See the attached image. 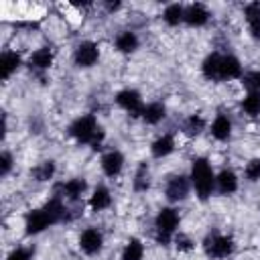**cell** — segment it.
I'll return each mask as SVG.
<instances>
[{
	"instance_id": "cell-1",
	"label": "cell",
	"mask_w": 260,
	"mask_h": 260,
	"mask_svg": "<svg viewBox=\"0 0 260 260\" xmlns=\"http://www.w3.org/2000/svg\"><path fill=\"white\" fill-rule=\"evenodd\" d=\"M191 183L195 187V193L201 201H205L213 189H215V177L211 171V165L205 158H195L191 167Z\"/></svg>"
},
{
	"instance_id": "cell-2",
	"label": "cell",
	"mask_w": 260,
	"mask_h": 260,
	"mask_svg": "<svg viewBox=\"0 0 260 260\" xmlns=\"http://www.w3.org/2000/svg\"><path fill=\"white\" fill-rule=\"evenodd\" d=\"M69 134H71L77 142H89V144H93V148H98V144H100V140H102V136H104L102 130L98 128L95 118H93L91 114L77 118V120L69 126Z\"/></svg>"
},
{
	"instance_id": "cell-3",
	"label": "cell",
	"mask_w": 260,
	"mask_h": 260,
	"mask_svg": "<svg viewBox=\"0 0 260 260\" xmlns=\"http://www.w3.org/2000/svg\"><path fill=\"white\" fill-rule=\"evenodd\" d=\"M154 225H156V240H158V244L165 246L171 242V238L179 225V213L173 207H162L156 215Z\"/></svg>"
},
{
	"instance_id": "cell-4",
	"label": "cell",
	"mask_w": 260,
	"mask_h": 260,
	"mask_svg": "<svg viewBox=\"0 0 260 260\" xmlns=\"http://www.w3.org/2000/svg\"><path fill=\"white\" fill-rule=\"evenodd\" d=\"M205 252L211 258H228L234 252V240L230 236H221V234L207 236V240H205Z\"/></svg>"
},
{
	"instance_id": "cell-5",
	"label": "cell",
	"mask_w": 260,
	"mask_h": 260,
	"mask_svg": "<svg viewBox=\"0 0 260 260\" xmlns=\"http://www.w3.org/2000/svg\"><path fill=\"white\" fill-rule=\"evenodd\" d=\"M57 223L55 217L47 211V207H41V209H35L26 215V234H39L43 232L45 228Z\"/></svg>"
},
{
	"instance_id": "cell-6",
	"label": "cell",
	"mask_w": 260,
	"mask_h": 260,
	"mask_svg": "<svg viewBox=\"0 0 260 260\" xmlns=\"http://www.w3.org/2000/svg\"><path fill=\"white\" fill-rule=\"evenodd\" d=\"M116 102H118V106H122L132 116H142L144 104H142V98H140L138 91H134V89H122L116 95Z\"/></svg>"
},
{
	"instance_id": "cell-7",
	"label": "cell",
	"mask_w": 260,
	"mask_h": 260,
	"mask_svg": "<svg viewBox=\"0 0 260 260\" xmlns=\"http://www.w3.org/2000/svg\"><path fill=\"white\" fill-rule=\"evenodd\" d=\"M167 199L169 201H183L187 195H189V179L183 177V175H175L169 179L167 183Z\"/></svg>"
},
{
	"instance_id": "cell-8",
	"label": "cell",
	"mask_w": 260,
	"mask_h": 260,
	"mask_svg": "<svg viewBox=\"0 0 260 260\" xmlns=\"http://www.w3.org/2000/svg\"><path fill=\"white\" fill-rule=\"evenodd\" d=\"M102 244H104V238H102V234L95 228H87L79 236V248L85 254H89V256L91 254H98L102 250Z\"/></svg>"
},
{
	"instance_id": "cell-9",
	"label": "cell",
	"mask_w": 260,
	"mask_h": 260,
	"mask_svg": "<svg viewBox=\"0 0 260 260\" xmlns=\"http://www.w3.org/2000/svg\"><path fill=\"white\" fill-rule=\"evenodd\" d=\"M100 57V51H98V45L91 43V41H85L81 43L77 49H75V63L79 67H91Z\"/></svg>"
},
{
	"instance_id": "cell-10",
	"label": "cell",
	"mask_w": 260,
	"mask_h": 260,
	"mask_svg": "<svg viewBox=\"0 0 260 260\" xmlns=\"http://www.w3.org/2000/svg\"><path fill=\"white\" fill-rule=\"evenodd\" d=\"M209 20V12L203 4H191L185 8V22L191 26H203Z\"/></svg>"
},
{
	"instance_id": "cell-11",
	"label": "cell",
	"mask_w": 260,
	"mask_h": 260,
	"mask_svg": "<svg viewBox=\"0 0 260 260\" xmlns=\"http://www.w3.org/2000/svg\"><path fill=\"white\" fill-rule=\"evenodd\" d=\"M122 167H124V156H122V152L110 150L108 154H104V158H102V169H104V173H106L108 177H116V175L122 171Z\"/></svg>"
},
{
	"instance_id": "cell-12",
	"label": "cell",
	"mask_w": 260,
	"mask_h": 260,
	"mask_svg": "<svg viewBox=\"0 0 260 260\" xmlns=\"http://www.w3.org/2000/svg\"><path fill=\"white\" fill-rule=\"evenodd\" d=\"M221 57L223 55H219V53H211V55L205 57L201 69H203V75L207 79H211V81L221 79Z\"/></svg>"
},
{
	"instance_id": "cell-13",
	"label": "cell",
	"mask_w": 260,
	"mask_h": 260,
	"mask_svg": "<svg viewBox=\"0 0 260 260\" xmlns=\"http://www.w3.org/2000/svg\"><path fill=\"white\" fill-rule=\"evenodd\" d=\"M215 187L221 195H232L236 189H238V179L234 175V171H228L223 169L217 177H215Z\"/></svg>"
},
{
	"instance_id": "cell-14",
	"label": "cell",
	"mask_w": 260,
	"mask_h": 260,
	"mask_svg": "<svg viewBox=\"0 0 260 260\" xmlns=\"http://www.w3.org/2000/svg\"><path fill=\"white\" fill-rule=\"evenodd\" d=\"M18 65H20L18 53H14V51H4L2 57H0V75H2V79H8V77L18 69Z\"/></svg>"
},
{
	"instance_id": "cell-15",
	"label": "cell",
	"mask_w": 260,
	"mask_h": 260,
	"mask_svg": "<svg viewBox=\"0 0 260 260\" xmlns=\"http://www.w3.org/2000/svg\"><path fill=\"white\" fill-rule=\"evenodd\" d=\"M244 14H246V20H248V26H250L252 37L260 41V2L248 4L244 8Z\"/></svg>"
},
{
	"instance_id": "cell-16",
	"label": "cell",
	"mask_w": 260,
	"mask_h": 260,
	"mask_svg": "<svg viewBox=\"0 0 260 260\" xmlns=\"http://www.w3.org/2000/svg\"><path fill=\"white\" fill-rule=\"evenodd\" d=\"M242 77V65L234 55L221 57V79H236Z\"/></svg>"
},
{
	"instance_id": "cell-17",
	"label": "cell",
	"mask_w": 260,
	"mask_h": 260,
	"mask_svg": "<svg viewBox=\"0 0 260 260\" xmlns=\"http://www.w3.org/2000/svg\"><path fill=\"white\" fill-rule=\"evenodd\" d=\"M150 150H152V156H156V158H162V156L171 154V152L175 150V140H173V136H171V134L158 136V138L152 142Z\"/></svg>"
},
{
	"instance_id": "cell-18",
	"label": "cell",
	"mask_w": 260,
	"mask_h": 260,
	"mask_svg": "<svg viewBox=\"0 0 260 260\" xmlns=\"http://www.w3.org/2000/svg\"><path fill=\"white\" fill-rule=\"evenodd\" d=\"M211 134H213L217 140H228L230 134H232V122H230V118L223 116V114H219V116L213 120V124H211Z\"/></svg>"
},
{
	"instance_id": "cell-19",
	"label": "cell",
	"mask_w": 260,
	"mask_h": 260,
	"mask_svg": "<svg viewBox=\"0 0 260 260\" xmlns=\"http://www.w3.org/2000/svg\"><path fill=\"white\" fill-rule=\"evenodd\" d=\"M116 49L122 51V53H132L138 49V37L130 30H124L116 37Z\"/></svg>"
},
{
	"instance_id": "cell-20",
	"label": "cell",
	"mask_w": 260,
	"mask_h": 260,
	"mask_svg": "<svg viewBox=\"0 0 260 260\" xmlns=\"http://www.w3.org/2000/svg\"><path fill=\"white\" fill-rule=\"evenodd\" d=\"M165 118V106L160 102H152L148 106H144L142 110V120L146 124H158Z\"/></svg>"
},
{
	"instance_id": "cell-21",
	"label": "cell",
	"mask_w": 260,
	"mask_h": 260,
	"mask_svg": "<svg viewBox=\"0 0 260 260\" xmlns=\"http://www.w3.org/2000/svg\"><path fill=\"white\" fill-rule=\"evenodd\" d=\"M110 203H112V195H110V191L106 187H98L93 191L91 199H89V205H91L93 211H102V209L110 207Z\"/></svg>"
},
{
	"instance_id": "cell-22",
	"label": "cell",
	"mask_w": 260,
	"mask_h": 260,
	"mask_svg": "<svg viewBox=\"0 0 260 260\" xmlns=\"http://www.w3.org/2000/svg\"><path fill=\"white\" fill-rule=\"evenodd\" d=\"M51 63H53V53H51L49 49H39V51H35V53L30 55V61H28V65L35 67V69H49Z\"/></svg>"
},
{
	"instance_id": "cell-23",
	"label": "cell",
	"mask_w": 260,
	"mask_h": 260,
	"mask_svg": "<svg viewBox=\"0 0 260 260\" xmlns=\"http://www.w3.org/2000/svg\"><path fill=\"white\" fill-rule=\"evenodd\" d=\"M162 18H165V22H167V24L177 26L179 22H183V20H185V8H183L181 4H169V6L165 8Z\"/></svg>"
},
{
	"instance_id": "cell-24",
	"label": "cell",
	"mask_w": 260,
	"mask_h": 260,
	"mask_svg": "<svg viewBox=\"0 0 260 260\" xmlns=\"http://www.w3.org/2000/svg\"><path fill=\"white\" fill-rule=\"evenodd\" d=\"M142 256H144V246H142V242L136 240V238H132V240L126 244L124 252H122V260H142Z\"/></svg>"
},
{
	"instance_id": "cell-25",
	"label": "cell",
	"mask_w": 260,
	"mask_h": 260,
	"mask_svg": "<svg viewBox=\"0 0 260 260\" xmlns=\"http://www.w3.org/2000/svg\"><path fill=\"white\" fill-rule=\"evenodd\" d=\"M85 181L83 179H71V181H67L61 189H63V195L67 197V199H77L83 191H85Z\"/></svg>"
},
{
	"instance_id": "cell-26",
	"label": "cell",
	"mask_w": 260,
	"mask_h": 260,
	"mask_svg": "<svg viewBox=\"0 0 260 260\" xmlns=\"http://www.w3.org/2000/svg\"><path fill=\"white\" fill-rule=\"evenodd\" d=\"M242 108L248 116H258L260 114V91H250L244 102H242Z\"/></svg>"
},
{
	"instance_id": "cell-27",
	"label": "cell",
	"mask_w": 260,
	"mask_h": 260,
	"mask_svg": "<svg viewBox=\"0 0 260 260\" xmlns=\"http://www.w3.org/2000/svg\"><path fill=\"white\" fill-rule=\"evenodd\" d=\"M53 175H55V162L53 160H45V162H41L39 167L32 169V177L37 181H49Z\"/></svg>"
},
{
	"instance_id": "cell-28",
	"label": "cell",
	"mask_w": 260,
	"mask_h": 260,
	"mask_svg": "<svg viewBox=\"0 0 260 260\" xmlns=\"http://www.w3.org/2000/svg\"><path fill=\"white\" fill-rule=\"evenodd\" d=\"M148 185H150V181H148V167L142 162L138 167V171H136V177H134V189L136 191H146Z\"/></svg>"
},
{
	"instance_id": "cell-29",
	"label": "cell",
	"mask_w": 260,
	"mask_h": 260,
	"mask_svg": "<svg viewBox=\"0 0 260 260\" xmlns=\"http://www.w3.org/2000/svg\"><path fill=\"white\" fill-rule=\"evenodd\" d=\"M203 128H205V122H203L201 116H191V118H187V122H185V132L191 134V136H197Z\"/></svg>"
},
{
	"instance_id": "cell-30",
	"label": "cell",
	"mask_w": 260,
	"mask_h": 260,
	"mask_svg": "<svg viewBox=\"0 0 260 260\" xmlns=\"http://www.w3.org/2000/svg\"><path fill=\"white\" fill-rule=\"evenodd\" d=\"M242 83L250 91H260V71H248V73H244Z\"/></svg>"
},
{
	"instance_id": "cell-31",
	"label": "cell",
	"mask_w": 260,
	"mask_h": 260,
	"mask_svg": "<svg viewBox=\"0 0 260 260\" xmlns=\"http://www.w3.org/2000/svg\"><path fill=\"white\" fill-rule=\"evenodd\" d=\"M244 175L248 181H258L260 179V158H252L246 169H244Z\"/></svg>"
},
{
	"instance_id": "cell-32",
	"label": "cell",
	"mask_w": 260,
	"mask_h": 260,
	"mask_svg": "<svg viewBox=\"0 0 260 260\" xmlns=\"http://www.w3.org/2000/svg\"><path fill=\"white\" fill-rule=\"evenodd\" d=\"M175 244H177V250H179V252H187V250L193 248V242H191L185 234H177V236H175Z\"/></svg>"
},
{
	"instance_id": "cell-33",
	"label": "cell",
	"mask_w": 260,
	"mask_h": 260,
	"mask_svg": "<svg viewBox=\"0 0 260 260\" xmlns=\"http://www.w3.org/2000/svg\"><path fill=\"white\" fill-rule=\"evenodd\" d=\"M6 260H32V254L26 248H16L14 252H10V256Z\"/></svg>"
},
{
	"instance_id": "cell-34",
	"label": "cell",
	"mask_w": 260,
	"mask_h": 260,
	"mask_svg": "<svg viewBox=\"0 0 260 260\" xmlns=\"http://www.w3.org/2000/svg\"><path fill=\"white\" fill-rule=\"evenodd\" d=\"M10 167H12V156H10L8 152H2V154H0V175L6 177L8 171H10Z\"/></svg>"
}]
</instances>
